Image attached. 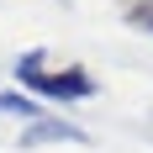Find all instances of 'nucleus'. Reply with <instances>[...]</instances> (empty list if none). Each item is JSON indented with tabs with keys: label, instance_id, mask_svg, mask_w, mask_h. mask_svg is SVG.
Instances as JSON below:
<instances>
[{
	"label": "nucleus",
	"instance_id": "f257e3e1",
	"mask_svg": "<svg viewBox=\"0 0 153 153\" xmlns=\"http://www.w3.org/2000/svg\"><path fill=\"white\" fill-rule=\"evenodd\" d=\"M16 79L27 85V90L48 95V100H90L95 95V79L85 69H48L42 53H27V58L16 63Z\"/></svg>",
	"mask_w": 153,
	"mask_h": 153
},
{
	"label": "nucleus",
	"instance_id": "f03ea898",
	"mask_svg": "<svg viewBox=\"0 0 153 153\" xmlns=\"http://www.w3.org/2000/svg\"><path fill=\"white\" fill-rule=\"evenodd\" d=\"M21 143H85V132L79 127H69V122H32L27 132H21Z\"/></svg>",
	"mask_w": 153,
	"mask_h": 153
},
{
	"label": "nucleus",
	"instance_id": "7ed1b4c3",
	"mask_svg": "<svg viewBox=\"0 0 153 153\" xmlns=\"http://www.w3.org/2000/svg\"><path fill=\"white\" fill-rule=\"evenodd\" d=\"M0 111L27 116V122H42V106H37V100H27V95H16V90H0Z\"/></svg>",
	"mask_w": 153,
	"mask_h": 153
},
{
	"label": "nucleus",
	"instance_id": "20e7f679",
	"mask_svg": "<svg viewBox=\"0 0 153 153\" xmlns=\"http://www.w3.org/2000/svg\"><path fill=\"white\" fill-rule=\"evenodd\" d=\"M127 21H132V27H148V32H153V5H148V0H132V5H127Z\"/></svg>",
	"mask_w": 153,
	"mask_h": 153
}]
</instances>
